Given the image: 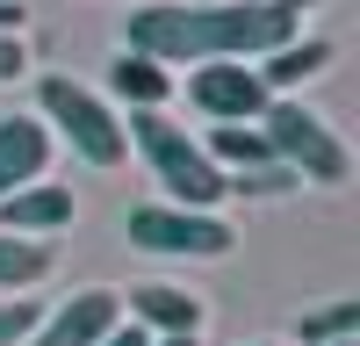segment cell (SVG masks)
<instances>
[{
	"label": "cell",
	"instance_id": "cell-1",
	"mask_svg": "<svg viewBox=\"0 0 360 346\" xmlns=\"http://www.w3.org/2000/svg\"><path fill=\"white\" fill-rule=\"evenodd\" d=\"M295 37V15L281 0H144L130 15L123 51L152 65H259L266 51Z\"/></svg>",
	"mask_w": 360,
	"mask_h": 346
},
{
	"label": "cell",
	"instance_id": "cell-2",
	"mask_svg": "<svg viewBox=\"0 0 360 346\" xmlns=\"http://www.w3.org/2000/svg\"><path fill=\"white\" fill-rule=\"evenodd\" d=\"M123 137L144 152V166L159 173V188L173 195V210H217V202L231 195L224 173L209 166V152H202L180 123H166L159 108H130V130H123Z\"/></svg>",
	"mask_w": 360,
	"mask_h": 346
},
{
	"label": "cell",
	"instance_id": "cell-3",
	"mask_svg": "<svg viewBox=\"0 0 360 346\" xmlns=\"http://www.w3.org/2000/svg\"><path fill=\"white\" fill-rule=\"evenodd\" d=\"M259 137H266V152H274L295 181H317V188H339L346 173H353V152H346V137L324 123L317 108H303V101H288V94H274L259 108Z\"/></svg>",
	"mask_w": 360,
	"mask_h": 346
},
{
	"label": "cell",
	"instance_id": "cell-4",
	"mask_svg": "<svg viewBox=\"0 0 360 346\" xmlns=\"http://www.w3.org/2000/svg\"><path fill=\"white\" fill-rule=\"evenodd\" d=\"M37 123L44 130H58L72 144V152L86 159V166H123V152H130V137H123V123H115V108L101 101V94H86L79 79H65V72H44L37 79Z\"/></svg>",
	"mask_w": 360,
	"mask_h": 346
},
{
	"label": "cell",
	"instance_id": "cell-5",
	"mask_svg": "<svg viewBox=\"0 0 360 346\" xmlns=\"http://www.w3.org/2000/svg\"><path fill=\"white\" fill-rule=\"evenodd\" d=\"M137 252H173V260H224L238 245V231L217 210H173V202H144L123 217Z\"/></svg>",
	"mask_w": 360,
	"mask_h": 346
},
{
	"label": "cell",
	"instance_id": "cell-6",
	"mask_svg": "<svg viewBox=\"0 0 360 346\" xmlns=\"http://www.w3.org/2000/svg\"><path fill=\"white\" fill-rule=\"evenodd\" d=\"M115 325H123V296L115 288H79V296H65L58 310L37 317L29 346H101Z\"/></svg>",
	"mask_w": 360,
	"mask_h": 346
},
{
	"label": "cell",
	"instance_id": "cell-7",
	"mask_svg": "<svg viewBox=\"0 0 360 346\" xmlns=\"http://www.w3.org/2000/svg\"><path fill=\"white\" fill-rule=\"evenodd\" d=\"M188 94H195V108L209 115V123H259V108L274 101L252 65H195Z\"/></svg>",
	"mask_w": 360,
	"mask_h": 346
},
{
	"label": "cell",
	"instance_id": "cell-8",
	"mask_svg": "<svg viewBox=\"0 0 360 346\" xmlns=\"http://www.w3.org/2000/svg\"><path fill=\"white\" fill-rule=\"evenodd\" d=\"M123 310L137 332H159V339H202V317H209L195 288H173V281H137Z\"/></svg>",
	"mask_w": 360,
	"mask_h": 346
},
{
	"label": "cell",
	"instance_id": "cell-9",
	"mask_svg": "<svg viewBox=\"0 0 360 346\" xmlns=\"http://www.w3.org/2000/svg\"><path fill=\"white\" fill-rule=\"evenodd\" d=\"M72 188H58V181H29L15 195H0V231L8 238H51V231H65L72 224Z\"/></svg>",
	"mask_w": 360,
	"mask_h": 346
},
{
	"label": "cell",
	"instance_id": "cell-10",
	"mask_svg": "<svg viewBox=\"0 0 360 346\" xmlns=\"http://www.w3.org/2000/svg\"><path fill=\"white\" fill-rule=\"evenodd\" d=\"M44 166H51V130L37 115H0V195L44 181Z\"/></svg>",
	"mask_w": 360,
	"mask_h": 346
},
{
	"label": "cell",
	"instance_id": "cell-11",
	"mask_svg": "<svg viewBox=\"0 0 360 346\" xmlns=\"http://www.w3.org/2000/svg\"><path fill=\"white\" fill-rule=\"evenodd\" d=\"M324 65H332V44H324V37H288L281 51H266L252 72H259V86H266V94H288V86L317 79Z\"/></svg>",
	"mask_w": 360,
	"mask_h": 346
},
{
	"label": "cell",
	"instance_id": "cell-12",
	"mask_svg": "<svg viewBox=\"0 0 360 346\" xmlns=\"http://www.w3.org/2000/svg\"><path fill=\"white\" fill-rule=\"evenodd\" d=\"M108 86H115V94H123L130 108H159V101L173 94L166 65H152V58H137V51H115V65H108Z\"/></svg>",
	"mask_w": 360,
	"mask_h": 346
},
{
	"label": "cell",
	"instance_id": "cell-13",
	"mask_svg": "<svg viewBox=\"0 0 360 346\" xmlns=\"http://www.w3.org/2000/svg\"><path fill=\"white\" fill-rule=\"evenodd\" d=\"M202 152H209V166H217V173H224V166L245 173V166H266V159H274V152H266V137H259V123H217Z\"/></svg>",
	"mask_w": 360,
	"mask_h": 346
},
{
	"label": "cell",
	"instance_id": "cell-14",
	"mask_svg": "<svg viewBox=\"0 0 360 346\" xmlns=\"http://www.w3.org/2000/svg\"><path fill=\"white\" fill-rule=\"evenodd\" d=\"M44 274H51V245L8 238V231H0V288H29V281H44Z\"/></svg>",
	"mask_w": 360,
	"mask_h": 346
},
{
	"label": "cell",
	"instance_id": "cell-15",
	"mask_svg": "<svg viewBox=\"0 0 360 346\" xmlns=\"http://www.w3.org/2000/svg\"><path fill=\"white\" fill-rule=\"evenodd\" d=\"M360 332V303H324V310H303V325H295V339L303 346H339Z\"/></svg>",
	"mask_w": 360,
	"mask_h": 346
},
{
	"label": "cell",
	"instance_id": "cell-16",
	"mask_svg": "<svg viewBox=\"0 0 360 346\" xmlns=\"http://www.w3.org/2000/svg\"><path fill=\"white\" fill-rule=\"evenodd\" d=\"M224 188L231 195H288V188H303L281 159H266V166H245V173H224Z\"/></svg>",
	"mask_w": 360,
	"mask_h": 346
},
{
	"label": "cell",
	"instance_id": "cell-17",
	"mask_svg": "<svg viewBox=\"0 0 360 346\" xmlns=\"http://www.w3.org/2000/svg\"><path fill=\"white\" fill-rule=\"evenodd\" d=\"M44 303H0V346H22L29 332H37Z\"/></svg>",
	"mask_w": 360,
	"mask_h": 346
},
{
	"label": "cell",
	"instance_id": "cell-18",
	"mask_svg": "<svg viewBox=\"0 0 360 346\" xmlns=\"http://www.w3.org/2000/svg\"><path fill=\"white\" fill-rule=\"evenodd\" d=\"M29 72V37H0V79H22Z\"/></svg>",
	"mask_w": 360,
	"mask_h": 346
},
{
	"label": "cell",
	"instance_id": "cell-19",
	"mask_svg": "<svg viewBox=\"0 0 360 346\" xmlns=\"http://www.w3.org/2000/svg\"><path fill=\"white\" fill-rule=\"evenodd\" d=\"M101 346H152V332H137V325H130V317H123V325H115V332H108Z\"/></svg>",
	"mask_w": 360,
	"mask_h": 346
},
{
	"label": "cell",
	"instance_id": "cell-20",
	"mask_svg": "<svg viewBox=\"0 0 360 346\" xmlns=\"http://www.w3.org/2000/svg\"><path fill=\"white\" fill-rule=\"evenodd\" d=\"M152 346H195V339H152Z\"/></svg>",
	"mask_w": 360,
	"mask_h": 346
},
{
	"label": "cell",
	"instance_id": "cell-21",
	"mask_svg": "<svg viewBox=\"0 0 360 346\" xmlns=\"http://www.w3.org/2000/svg\"><path fill=\"white\" fill-rule=\"evenodd\" d=\"M252 346H281V339H252Z\"/></svg>",
	"mask_w": 360,
	"mask_h": 346
},
{
	"label": "cell",
	"instance_id": "cell-22",
	"mask_svg": "<svg viewBox=\"0 0 360 346\" xmlns=\"http://www.w3.org/2000/svg\"><path fill=\"white\" fill-rule=\"evenodd\" d=\"M339 346H360V339H339Z\"/></svg>",
	"mask_w": 360,
	"mask_h": 346
},
{
	"label": "cell",
	"instance_id": "cell-23",
	"mask_svg": "<svg viewBox=\"0 0 360 346\" xmlns=\"http://www.w3.org/2000/svg\"><path fill=\"white\" fill-rule=\"evenodd\" d=\"M195 8H209V0H195Z\"/></svg>",
	"mask_w": 360,
	"mask_h": 346
}]
</instances>
